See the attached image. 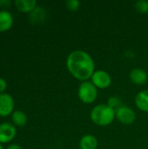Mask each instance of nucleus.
Segmentation results:
<instances>
[{
  "instance_id": "1a4fd4ad",
  "label": "nucleus",
  "mask_w": 148,
  "mask_h": 149,
  "mask_svg": "<svg viewBox=\"0 0 148 149\" xmlns=\"http://www.w3.org/2000/svg\"><path fill=\"white\" fill-rule=\"evenodd\" d=\"M13 24V17L10 12L2 10H0V32L9 31Z\"/></svg>"
},
{
  "instance_id": "2eb2a0df",
  "label": "nucleus",
  "mask_w": 148,
  "mask_h": 149,
  "mask_svg": "<svg viewBox=\"0 0 148 149\" xmlns=\"http://www.w3.org/2000/svg\"><path fill=\"white\" fill-rule=\"evenodd\" d=\"M107 105L110 107H112L113 109L116 110V109H118L119 107H120L122 106V102H121V100L119 97L113 96V97L109 98V100L107 101Z\"/></svg>"
},
{
  "instance_id": "9d476101",
  "label": "nucleus",
  "mask_w": 148,
  "mask_h": 149,
  "mask_svg": "<svg viewBox=\"0 0 148 149\" xmlns=\"http://www.w3.org/2000/svg\"><path fill=\"white\" fill-rule=\"evenodd\" d=\"M14 4L18 10L24 13L32 12L37 8V1L35 0H16Z\"/></svg>"
},
{
  "instance_id": "0eeeda50",
  "label": "nucleus",
  "mask_w": 148,
  "mask_h": 149,
  "mask_svg": "<svg viewBox=\"0 0 148 149\" xmlns=\"http://www.w3.org/2000/svg\"><path fill=\"white\" fill-rule=\"evenodd\" d=\"M17 129L15 126L9 122L0 124V143L5 144L10 142L16 136Z\"/></svg>"
},
{
  "instance_id": "ddd939ff",
  "label": "nucleus",
  "mask_w": 148,
  "mask_h": 149,
  "mask_svg": "<svg viewBox=\"0 0 148 149\" xmlns=\"http://www.w3.org/2000/svg\"><path fill=\"white\" fill-rule=\"evenodd\" d=\"M11 120L14 125L24 127L27 123V115L20 110H16L11 114Z\"/></svg>"
},
{
  "instance_id": "f3484780",
  "label": "nucleus",
  "mask_w": 148,
  "mask_h": 149,
  "mask_svg": "<svg viewBox=\"0 0 148 149\" xmlns=\"http://www.w3.org/2000/svg\"><path fill=\"white\" fill-rule=\"evenodd\" d=\"M6 88H7V82H6V80L0 77V94L3 93L4 91L6 90Z\"/></svg>"
},
{
  "instance_id": "a211bd4d",
  "label": "nucleus",
  "mask_w": 148,
  "mask_h": 149,
  "mask_svg": "<svg viewBox=\"0 0 148 149\" xmlns=\"http://www.w3.org/2000/svg\"><path fill=\"white\" fill-rule=\"evenodd\" d=\"M11 4L10 0H0V8H9Z\"/></svg>"
},
{
  "instance_id": "423d86ee",
  "label": "nucleus",
  "mask_w": 148,
  "mask_h": 149,
  "mask_svg": "<svg viewBox=\"0 0 148 149\" xmlns=\"http://www.w3.org/2000/svg\"><path fill=\"white\" fill-rule=\"evenodd\" d=\"M14 109V100L9 93L0 94V117H7L12 114Z\"/></svg>"
},
{
  "instance_id": "6e6552de",
  "label": "nucleus",
  "mask_w": 148,
  "mask_h": 149,
  "mask_svg": "<svg viewBox=\"0 0 148 149\" xmlns=\"http://www.w3.org/2000/svg\"><path fill=\"white\" fill-rule=\"evenodd\" d=\"M129 78L133 84L137 86H142L147 83L148 75L145 70L141 68H134L131 71Z\"/></svg>"
},
{
  "instance_id": "6ab92c4d",
  "label": "nucleus",
  "mask_w": 148,
  "mask_h": 149,
  "mask_svg": "<svg viewBox=\"0 0 148 149\" xmlns=\"http://www.w3.org/2000/svg\"><path fill=\"white\" fill-rule=\"evenodd\" d=\"M6 149H23L21 148V146L17 145V144H11L10 146H8Z\"/></svg>"
},
{
  "instance_id": "39448f33",
  "label": "nucleus",
  "mask_w": 148,
  "mask_h": 149,
  "mask_svg": "<svg viewBox=\"0 0 148 149\" xmlns=\"http://www.w3.org/2000/svg\"><path fill=\"white\" fill-rule=\"evenodd\" d=\"M91 82L99 89L108 88L112 84V78L108 72L104 70L95 71L91 78Z\"/></svg>"
},
{
  "instance_id": "20e7f679",
  "label": "nucleus",
  "mask_w": 148,
  "mask_h": 149,
  "mask_svg": "<svg viewBox=\"0 0 148 149\" xmlns=\"http://www.w3.org/2000/svg\"><path fill=\"white\" fill-rule=\"evenodd\" d=\"M115 118L124 125H131L135 121L136 114L131 107L121 106L115 110Z\"/></svg>"
},
{
  "instance_id": "aec40b11",
  "label": "nucleus",
  "mask_w": 148,
  "mask_h": 149,
  "mask_svg": "<svg viewBox=\"0 0 148 149\" xmlns=\"http://www.w3.org/2000/svg\"><path fill=\"white\" fill-rule=\"evenodd\" d=\"M0 149H3V146H2L1 143H0Z\"/></svg>"
},
{
  "instance_id": "f8f14e48",
  "label": "nucleus",
  "mask_w": 148,
  "mask_h": 149,
  "mask_svg": "<svg viewBox=\"0 0 148 149\" xmlns=\"http://www.w3.org/2000/svg\"><path fill=\"white\" fill-rule=\"evenodd\" d=\"M98 144L99 142L97 138L92 134L84 135L79 141L80 149H97Z\"/></svg>"
},
{
  "instance_id": "4468645a",
  "label": "nucleus",
  "mask_w": 148,
  "mask_h": 149,
  "mask_svg": "<svg viewBox=\"0 0 148 149\" xmlns=\"http://www.w3.org/2000/svg\"><path fill=\"white\" fill-rule=\"evenodd\" d=\"M134 7L137 11L140 13H147L148 12V1L147 0H139L135 3Z\"/></svg>"
},
{
  "instance_id": "f03ea898",
  "label": "nucleus",
  "mask_w": 148,
  "mask_h": 149,
  "mask_svg": "<svg viewBox=\"0 0 148 149\" xmlns=\"http://www.w3.org/2000/svg\"><path fill=\"white\" fill-rule=\"evenodd\" d=\"M92 121L99 127H106L113 123L115 119V110L108 105L100 104L94 107L90 113Z\"/></svg>"
},
{
  "instance_id": "9b49d317",
  "label": "nucleus",
  "mask_w": 148,
  "mask_h": 149,
  "mask_svg": "<svg viewBox=\"0 0 148 149\" xmlns=\"http://www.w3.org/2000/svg\"><path fill=\"white\" fill-rule=\"evenodd\" d=\"M135 105L140 111L148 113V90L140 91L136 95Z\"/></svg>"
},
{
  "instance_id": "7ed1b4c3",
  "label": "nucleus",
  "mask_w": 148,
  "mask_h": 149,
  "mask_svg": "<svg viewBox=\"0 0 148 149\" xmlns=\"http://www.w3.org/2000/svg\"><path fill=\"white\" fill-rule=\"evenodd\" d=\"M78 96L85 104L93 103L98 97V88L90 81H84L78 89Z\"/></svg>"
},
{
  "instance_id": "f257e3e1",
  "label": "nucleus",
  "mask_w": 148,
  "mask_h": 149,
  "mask_svg": "<svg viewBox=\"0 0 148 149\" xmlns=\"http://www.w3.org/2000/svg\"><path fill=\"white\" fill-rule=\"evenodd\" d=\"M66 67L72 77L83 82L91 79L95 72V64L92 56L81 50L73 51L68 55Z\"/></svg>"
},
{
  "instance_id": "dca6fc26",
  "label": "nucleus",
  "mask_w": 148,
  "mask_h": 149,
  "mask_svg": "<svg viewBox=\"0 0 148 149\" xmlns=\"http://www.w3.org/2000/svg\"><path fill=\"white\" fill-rule=\"evenodd\" d=\"M80 3H81L79 0H67L65 2V5H66L67 9L70 10H72V11L78 10L80 7Z\"/></svg>"
}]
</instances>
